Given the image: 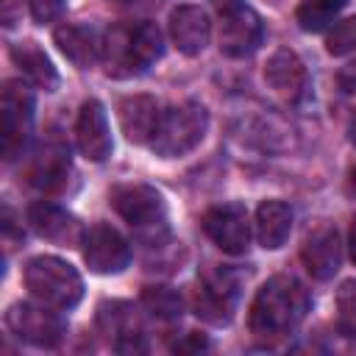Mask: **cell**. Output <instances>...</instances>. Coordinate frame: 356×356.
<instances>
[{
	"instance_id": "8fae6325",
	"label": "cell",
	"mask_w": 356,
	"mask_h": 356,
	"mask_svg": "<svg viewBox=\"0 0 356 356\" xmlns=\"http://www.w3.org/2000/svg\"><path fill=\"white\" fill-rule=\"evenodd\" d=\"M261 36H264V28H261V19L253 8L248 6H236L231 11L222 14V22H220V50L231 58H245L250 56L259 44H261Z\"/></svg>"
},
{
	"instance_id": "4fadbf2b",
	"label": "cell",
	"mask_w": 356,
	"mask_h": 356,
	"mask_svg": "<svg viewBox=\"0 0 356 356\" xmlns=\"http://www.w3.org/2000/svg\"><path fill=\"white\" fill-rule=\"evenodd\" d=\"M28 222L39 236H44V239H50L56 245H64V248L83 245V236H86V231L81 228L75 214H70L67 209H61L56 203H47V200L31 203Z\"/></svg>"
},
{
	"instance_id": "30bf717a",
	"label": "cell",
	"mask_w": 356,
	"mask_h": 356,
	"mask_svg": "<svg viewBox=\"0 0 356 356\" xmlns=\"http://www.w3.org/2000/svg\"><path fill=\"white\" fill-rule=\"evenodd\" d=\"M83 261L97 275L122 273L131 261V245L125 242V236L117 228L97 222L83 236Z\"/></svg>"
},
{
	"instance_id": "e0dca14e",
	"label": "cell",
	"mask_w": 356,
	"mask_h": 356,
	"mask_svg": "<svg viewBox=\"0 0 356 356\" xmlns=\"http://www.w3.org/2000/svg\"><path fill=\"white\" fill-rule=\"evenodd\" d=\"M170 36L172 44L184 56H197L209 44L211 36V22L209 14L200 6H178L170 14Z\"/></svg>"
},
{
	"instance_id": "d4e9b609",
	"label": "cell",
	"mask_w": 356,
	"mask_h": 356,
	"mask_svg": "<svg viewBox=\"0 0 356 356\" xmlns=\"http://www.w3.org/2000/svg\"><path fill=\"white\" fill-rule=\"evenodd\" d=\"M337 317L339 328L348 337H356V281H342L337 289Z\"/></svg>"
},
{
	"instance_id": "ac0fdd59",
	"label": "cell",
	"mask_w": 356,
	"mask_h": 356,
	"mask_svg": "<svg viewBox=\"0 0 356 356\" xmlns=\"http://www.w3.org/2000/svg\"><path fill=\"white\" fill-rule=\"evenodd\" d=\"M264 81L284 100H298L306 89V67L295 50L278 47L264 64Z\"/></svg>"
},
{
	"instance_id": "d6a6232c",
	"label": "cell",
	"mask_w": 356,
	"mask_h": 356,
	"mask_svg": "<svg viewBox=\"0 0 356 356\" xmlns=\"http://www.w3.org/2000/svg\"><path fill=\"white\" fill-rule=\"evenodd\" d=\"M350 139H353V145H356V117H353V122H350Z\"/></svg>"
},
{
	"instance_id": "ffe728a7",
	"label": "cell",
	"mask_w": 356,
	"mask_h": 356,
	"mask_svg": "<svg viewBox=\"0 0 356 356\" xmlns=\"http://www.w3.org/2000/svg\"><path fill=\"white\" fill-rule=\"evenodd\" d=\"M292 209L284 200H264L256 209V239L267 250H278L292 234Z\"/></svg>"
},
{
	"instance_id": "1f68e13d",
	"label": "cell",
	"mask_w": 356,
	"mask_h": 356,
	"mask_svg": "<svg viewBox=\"0 0 356 356\" xmlns=\"http://www.w3.org/2000/svg\"><path fill=\"white\" fill-rule=\"evenodd\" d=\"M348 245H350V259H353V264H356V217H353V222H350V239H348Z\"/></svg>"
},
{
	"instance_id": "3957f363",
	"label": "cell",
	"mask_w": 356,
	"mask_h": 356,
	"mask_svg": "<svg viewBox=\"0 0 356 356\" xmlns=\"http://www.w3.org/2000/svg\"><path fill=\"white\" fill-rule=\"evenodd\" d=\"M25 286L33 295V300L67 312L81 303L83 298V278L81 273L58 259V256H33L25 264Z\"/></svg>"
},
{
	"instance_id": "7402d4cb",
	"label": "cell",
	"mask_w": 356,
	"mask_h": 356,
	"mask_svg": "<svg viewBox=\"0 0 356 356\" xmlns=\"http://www.w3.org/2000/svg\"><path fill=\"white\" fill-rule=\"evenodd\" d=\"M58 50L78 67V70H89L97 58H100V42L95 36L92 28H83V25H61L56 28L53 33Z\"/></svg>"
},
{
	"instance_id": "83f0119b",
	"label": "cell",
	"mask_w": 356,
	"mask_h": 356,
	"mask_svg": "<svg viewBox=\"0 0 356 356\" xmlns=\"http://www.w3.org/2000/svg\"><path fill=\"white\" fill-rule=\"evenodd\" d=\"M206 348H209V339L200 337V334H195V331H189L184 339H178V342L172 345V350H178V353H200V350H206Z\"/></svg>"
},
{
	"instance_id": "5b68a950",
	"label": "cell",
	"mask_w": 356,
	"mask_h": 356,
	"mask_svg": "<svg viewBox=\"0 0 356 356\" xmlns=\"http://www.w3.org/2000/svg\"><path fill=\"white\" fill-rule=\"evenodd\" d=\"M0 125H3V159L14 161L25 153L33 128V95L22 81H6L0 95Z\"/></svg>"
},
{
	"instance_id": "9c48e42d",
	"label": "cell",
	"mask_w": 356,
	"mask_h": 356,
	"mask_svg": "<svg viewBox=\"0 0 356 356\" xmlns=\"http://www.w3.org/2000/svg\"><path fill=\"white\" fill-rule=\"evenodd\" d=\"M203 231L206 236L231 256H239L248 250L250 245V220H248V209L242 203H220L211 206L203 214Z\"/></svg>"
},
{
	"instance_id": "603a6c76",
	"label": "cell",
	"mask_w": 356,
	"mask_h": 356,
	"mask_svg": "<svg viewBox=\"0 0 356 356\" xmlns=\"http://www.w3.org/2000/svg\"><path fill=\"white\" fill-rule=\"evenodd\" d=\"M345 3L348 0H300L295 19L303 31L317 33V31H325L328 25H334V19L345 8Z\"/></svg>"
},
{
	"instance_id": "4dcf8cb0",
	"label": "cell",
	"mask_w": 356,
	"mask_h": 356,
	"mask_svg": "<svg viewBox=\"0 0 356 356\" xmlns=\"http://www.w3.org/2000/svg\"><path fill=\"white\" fill-rule=\"evenodd\" d=\"M211 6H214L220 14H225V11L236 8V6H239V0H211Z\"/></svg>"
},
{
	"instance_id": "836d02e7",
	"label": "cell",
	"mask_w": 356,
	"mask_h": 356,
	"mask_svg": "<svg viewBox=\"0 0 356 356\" xmlns=\"http://www.w3.org/2000/svg\"><path fill=\"white\" fill-rule=\"evenodd\" d=\"M350 184H353V189H356V167L350 170Z\"/></svg>"
},
{
	"instance_id": "5bb4252c",
	"label": "cell",
	"mask_w": 356,
	"mask_h": 356,
	"mask_svg": "<svg viewBox=\"0 0 356 356\" xmlns=\"http://www.w3.org/2000/svg\"><path fill=\"white\" fill-rule=\"evenodd\" d=\"M300 259H303L306 270L312 273V278H317V281L334 278V273L342 264V245H339L337 228L334 225H317L306 236Z\"/></svg>"
},
{
	"instance_id": "cb8c5ba5",
	"label": "cell",
	"mask_w": 356,
	"mask_h": 356,
	"mask_svg": "<svg viewBox=\"0 0 356 356\" xmlns=\"http://www.w3.org/2000/svg\"><path fill=\"white\" fill-rule=\"evenodd\" d=\"M142 306L156 320H178L184 312V300L170 286H145L142 289Z\"/></svg>"
},
{
	"instance_id": "9a60e30c",
	"label": "cell",
	"mask_w": 356,
	"mask_h": 356,
	"mask_svg": "<svg viewBox=\"0 0 356 356\" xmlns=\"http://www.w3.org/2000/svg\"><path fill=\"white\" fill-rule=\"evenodd\" d=\"M97 323L100 331L114 337V348L120 353H134V350H145L142 342V328L139 320L134 314V306L125 300H106L97 306Z\"/></svg>"
},
{
	"instance_id": "6da1fadb",
	"label": "cell",
	"mask_w": 356,
	"mask_h": 356,
	"mask_svg": "<svg viewBox=\"0 0 356 356\" xmlns=\"http://www.w3.org/2000/svg\"><path fill=\"white\" fill-rule=\"evenodd\" d=\"M309 312V292L292 275L270 278L250 303V331L261 339H278L292 334Z\"/></svg>"
},
{
	"instance_id": "ba28073f",
	"label": "cell",
	"mask_w": 356,
	"mask_h": 356,
	"mask_svg": "<svg viewBox=\"0 0 356 356\" xmlns=\"http://www.w3.org/2000/svg\"><path fill=\"white\" fill-rule=\"evenodd\" d=\"M236 295H239V278L231 270H222V267L206 270L197 286L192 289V309L206 323L225 325L234 317Z\"/></svg>"
},
{
	"instance_id": "8992f818",
	"label": "cell",
	"mask_w": 356,
	"mask_h": 356,
	"mask_svg": "<svg viewBox=\"0 0 356 356\" xmlns=\"http://www.w3.org/2000/svg\"><path fill=\"white\" fill-rule=\"evenodd\" d=\"M6 325L11 334L33 348H56L67 337V323L58 317V309L44 303H14L6 312Z\"/></svg>"
},
{
	"instance_id": "e575fe53",
	"label": "cell",
	"mask_w": 356,
	"mask_h": 356,
	"mask_svg": "<svg viewBox=\"0 0 356 356\" xmlns=\"http://www.w3.org/2000/svg\"><path fill=\"white\" fill-rule=\"evenodd\" d=\"M120 3H125V0H120Z\"/></svg>"
},
{
	"instance_id": "7c38bea8",
	"label": "cell",
	"mask_w": 356,
	"mask_h": 356,
	"mask_svg": "<svg viewBox=\"0 0 356 356\" xmlns=\"http://www.w3.org/2000/svg\"><path fill=\"white\" fill-rule=\"evenodd\" d=\"M75 142L83 159L89 161H106L114 150L111 131H108V117L100 100H86L78 111L75 122Z\"/></svg>"
},
{
	"instance_id": "f546056e",
	"label": "cell",
	"mask_w": 356,
	"mask_h": 356,
	"mask_svg": "<svg viewBox=\"0 0 356 356\" xmlns=\"http://www.w3.org/2000/svg\"><path fill=\"white\" fill-rule=\"evenodd\" d=\"M0 6H3V25L6 28H11L14 25V0H0Z\"/></svg>"
},
{
	"instance_id": "2e32d148",
	"label": "cell",
	"mask_w": 356,
	"mask_h": 356,
	"mask_svg": "<svg viewBox=\"0 0 356 356\" xmlns=\"http://www.w3.org/2000/svg\"><path fill=\"white\" fill-rule=\"evenodd\" d=\"M117 117H120V128L128 136V142L150 145V139L159 128V120H161V108H159L156 97H150V95H131L117 103Z\"/></svg>"
},
{
	"instance_id": "4316f807",
	"label": "cell",
	"mask_w": 356,
	"mask_h": 356,
	"mask_svg": "<svg viewBox=\"0 0 356 356\" xmlns=\"http://www.w3.org/2000/svg\"><path fill=\"white\" fill-rule=\"evenodd\" d=\"M28 8H31V17L39 25H44V22H53L61 17L64 0H28Z\"/></svg>"
},
{
	"instance_id": "44dd1931",
	"label": "cell",
	"mask_w": 356,
	"mask_h": 356,
	"mask_svg": "<svg viewBox=\"0 0 356 356\" xmlns=\"http://www.w3.org/2000/svg\"><path fill=\"white\" fill-rule=\"evenodd\" d=\"M11 58H14V64L22 70V75H25L33 86H39V89H44V92H53V89L58 86V72H56L53 61L47 58V53H44L36 42L25 39V42L11 44Z\"/></svg>"
},
{
	"instance_id": "484cf974",
	"label": "cell",
	"mask_w": 356,
	"mask_h": 356,
	"mask_svg": "<svg viewBox=\"0 0 356 356\" xmlns=\"http://www.w3.org/2000/svg\"><path fill=\"white\" fill-rule=\"evenodd\" d=\"M325 50L331 56H348L356 50V17L334 22V28L325 36Z\"/></svg>"
},
{
	"instance_id": "d6986e66",
	"label": "cell",
	"mask_w": 356,
	"mask_h": 356,
	"mask_svg": "<svg viewBox=\"0 0 356 356\" xmlns=\"http://www.w3.org/2000/svg\"><path fill=\"white\" fill-rule=\"evenodd\" d=\"M70 175H72L70 150L64 145H56V142L44 145L36 153L33 164H31V184L36 189H42V192H50V195L53 192H61L67 186Z\"/></svg>"
},
{
	"instance_id": "f1b7e54d",
	"label": "cell",
	"mask_w": 356,
	"mask_h": 356,
	"mask_svg": "<svg viewBox=\"0 0 356 356\" xmlns=\"http://www.w3.org/2000/svg\"><path fill=\"white\" fill-rule=\"evenodd\" d=\"M339 86H342L345 92H356V61L348 64V67L339 72Z\"/></svg>"
},
{
	"instance_id": "277c9868",
	"label": "cell",
	"mask_w": 356,
	"mask_h": 356,
	"mask_svg": "<svg viewBox=\"0 0 356 356\" xmlns=\"http://www.w3.org/2000/svg\"><path fill=\"white\" fill-rule=\"evenodd\" d=\"M206 128H209V111L200 103L195 100L175 103L167 111H161L150 147L161 159H181L203 142Z\"/></svg>"
},
{
	"instance_id": "52a82bcc",
	"label": "cell",
	"mask_w": 356,
	"mask_h": 356,
	"mask_svg": "<svg viewBox=\"0 0 356 356\" xmlns=\"http://www.w3.org/2000/svg\"><path fill=\"white\" fill-rule=\"evenodd\" d=\"M108 203L114 206V211L136 231H156L164 228V217H167V206L164 197L156 186L147 184H117L108 192Z\"/></svg>"
},
{
	"instance_id": "7a4b0ae2",
	"label": "cell",
	"mask_w": 356,
	"mask_h": 356,
	"mask_svg": "<svg viewBox=\"0 0 356 356\" xmlns=\"http://www.w3.org/2000/svg\"><path fill=\"white\" fill-rule=\"evenodd\" d=\"M161 33L153 22H139L134 28H111L103 39L100 58L114 78H131L145 72L161 56Z\"/></svg>"
}]
</instances>
